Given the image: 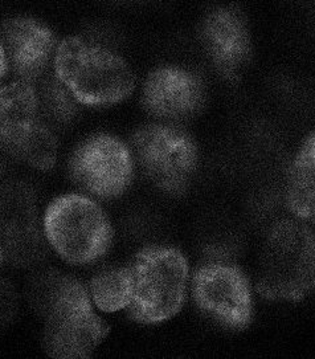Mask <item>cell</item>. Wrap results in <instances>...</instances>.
I'll use <instances>...</instances> for the list:
<instances>
[{"instance_id": "4", "label": "cell", "mask_w": 315, "mask_h": 359, "mask_svg": "<svg viewBox=\"0 0 315 359\" xmlns=\"http://www.w3.org/2000/svg\"><path fill=\"white\" fill-rule=\"evenodd\" d=\"M56 79L88 107H110L133 93V71L118 55L78 37L65 40L55 55Z\"/></svg>"}, {"instance_id": "2", "label": "cell", "mask_w": 315, "mask_h": 359, "mask_svg": "<svg viewBox=\"0 0 315 359\" xmlns=\"http://www.w3.org/2000/svg\"><path fill=\"white\" fill-rule=\"evenodd\" d=\"M49 251L71 268H93L109 253L114 227L99 201L83 191L55 195L43 210Z\"/></svg>"}, {"instance_id": "15", "label": "cell", "mask_w": 315, "mask_h": 359, "mask_svg": "<svg viewBox=\"0 0 315 359\" xmlns=\"http://www.w3.org/2000/svg\"><path fill=\"white\" fill-rule=\"evenodd\" d=\"M36 89L41 118L53 130L68 125L76 117V98L56 76L55 79L43 77Z\"/></svg>"}, {"instance_id": "9", "label": "cell", "mask_w": 315, "mask_h": 359, "mask_svg": "<svg viewBox=\"0 0 315 359\" xmlns=\"http://www.w3.org/2000/svg\"><path fill=\"white\" fill-rule=\"evenodd\" d=\"M196 305L230 327L243 329L252 318V296L245 276L234 266L206 264L195 272Z\"/></svg>"}, {"instance_id": "6", "label": "cell", "mask_w": 315, "mask_h": 359, "mask_svg": "<svg viewBox=\"0 0 315 359\" xmlns=\"http://www.w3.org/2000/svg\"><path fill=\"white\" fill-rule=\"evenodd\" d=\"M255 285L267 299L306 297L315 287L314 233L293 220L273 228L260 256Z\"/></svg>"}, {"instance_id": "17", "label": "cell", "mask_w": 315, "mask_h": 359, "mask_svg": "<svg viewBox=\"0 0 315 359\" xmlns=\"http://www.w3.org/2000/svg\"><path fill=\"white\" fill-rule=\"evenodd\" d=\"M4 263H6V255H4L3 243H1V239H0V271H1V268H3Z\"/></svg>"}, {"instance_id": "14", "label": "cell", "mask_w": 315, "mask_h": 359, "mask_svg": "<svg viewBox=\"0 0 315 359\" xmlns=\"http://www.w3.org/2000/svg\"><path fill=\"white\" fill-rule=\"evenodd\" d=\"M86 285L93 305L99 313L113 314L127 311L130 304V285L126 265L99 268L93 272Z\"/></svg>"}, {"instance_id": "13", "label": "cell", "mask_w": 315, "mask_h": 359, "mask_svg": "<svg viewBox=\"0 0 315 359\" xmlns=\"http://www.w3.org/2000/svg\"><path fill=\"white\" fill-rule=\"evenodd\" d=\"M288 203L297 217L315 223V132L304 140L294 158L288 183Z\"/></svg>"}, {"instance_id": "8", "label": "cell", "mask_w": 315, "mask_h": 359, "mask_svg": "<svg viewBox=\"0 0 315 359\" xmlns=\"http://www.w3.org/2000/svg\"><path fill=\"white\" fill-rule=\"evenodd\" d=\"M134 156L158 189L178 194L194 178L199 156L192 138L167 125H148L135 133Z\"/></svg>"}, {"instance_id": "7", "label": "cell", "mask_w": 315, "mask_h": 359, "mask_svg": "<svg viewBox=\"0 0 315 359\" xmlns=\"http://www.w3.org/2000/svg\"><path fill=\"white\" fill-rule=\"evenodd\" d=\"M134 168L133 153L125 142L110 134H96L73 149L65 171L78 191L105 202L129 190Z\"/></svg>"}, {"instance_id": "3", "label": "cell", "mask_w": 315, "mask_h": 359, "mask_svg": "<svg viewBox=\"0 0 315 359\" xmlns=\"http://www.w3.org/2000/svg\"><path fill=\"white\" fill-rule=\"evenodd\" d=\"M130 285L127 314L144 325H157L182 311L190 280L182 252L166 245H151L126 264Z\"/></svg>"}, {"instance_id": "11", "label": "cell", "mask_w": 315, "mask_h": 359, "mask_svg": "<svg viewBox=\"0 0 315 359\" xmlns=\"http://www.w3.org/2000/svg\"><path fill=\"white\" fill-rule=\"evenodd\" d=\"M142 100L145 108L155 116L181 118L200 108L203 88L191 73L162 68L147 77Z\"/></svg>"}, {"instance_id": "16", "label": "cell", "mask_w": 315, "mask_h": 359, "mask_svg": "<svg viewBox=\"0 0 315 359\" xmlns=\"http://www.w3.org/2000/svg\"><path fill=\"white\" fill-rule=\"evenodd\" d=\"M7 65H8V61H7V57H6L4 49H3L1 44H0V80L4 76L6 71H7Z\"/></svg>"}, {"instance_id": "5", "label": "cell", "mask_w": 315, "mask_h": 359, "mask_svg": "<svg viewBox=\"0 0 315 359\" xmlns=\"http://www.w3.org/2000/svg\"><path fill=\"white\" fill-rule=\"evenodd\" d=\"M0 151L37 174L56 168L59 142L41 118L32 83L18 80L0 88Z\"/></svg>"}, {"instance_id": "10", "label": "cell", "mask_w": 315, "mask_h": 359, "mask_svg": "<svg viewBox=\"0 0 315 359\" xmlns=\"http://www.w3.org/2000/svg\"><path fill=\"white\" fill-rule=\"evenodd\" d=\"M1 47L13 72L27 83L40 81L48 68L53 37L44 25L18 19L1 29Z\"/></svg>"}, {"instance_id": "12", "label": "cell", "mask_w": 315, "mask_h": 359, "mask_svg": "<svg viewBox=\"0 0 315 359\" xmlns=\"http://www.w3.org/2000/svg\"><path fill=\"white\" fill-rule=\"evenodd\" d=\"M206 43L223 72L233 74L246 59L249 40L240 15L230 10L212 13L206 25Z\"/></svg>"}, {"instance_id": "1", "label": "cell", "mask_w": 315, "mask_h": 359, "mask_svg": "<svg viewBox=\"0 0 315 359\" xmlns=\"http://www.w3.org/2000/svg\"><path fill=\"white\" fill-rule=\"evenodd\" d=\"M27 299L43 323L41 346L50 358H90L109 335V323L98 314L88 285L73 273L37 268Z\"/></svg>"}]
</instances>
